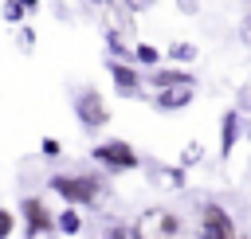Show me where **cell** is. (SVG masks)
<instances>
[{"instance_id": "obj_1", "label": "cell", "mask_w": 251, "mask_h": 239, "mask_svg": "<svg viewBox=\"0 0 251 239\" xmlns=\"http://www.w3.org/2000/svg\"><path fill=\"white\" fill-rule=\"evenodd\" d=\"M102 184H106V176H98V172H55L47 180V188L71 208H90L102 196Z\"/></svg>"}, {"instance_id": "obj_2", "label": "cell", "mask_w": 251, "mask_h": 239, "mask_svg": "<svg viewBox=\"0 0 251 239\" xmlns=\"http://www.w3.org/2000/svg\"><path fill=\"white\" fill-rule=\"evenodd\" d=\"M129 239H180V215L169 208H145L133 219Z\"/></svg>"}, {"instance_id": "obj_3", "label": "cell", "mask_w": 251, "mask_h": 239, "mask_svg": "<svg viewBox=\"0 0 251 239\" xmlns=\"http://www.w3.org/2000/svg\"><path fill=\"white\" fill-rule=\"evenodd\" d=\"M90 157H94L106 172H133V168L141 165L137 149H133L129 141H122V137H106V141H98V145L90 149Z\"/></svg>"}, {"instance_id": "obj_4", "label": "cell", "mask_w": 251, "mask_h": 239, "mask_svg": "<svg viewBox=\"0 0 251 239\" xmlns=\"http://www.w3.org/2000/svg\"><path fill=\"white\" fill-rule=\"evenodd\" d=\"M75 118H78V125H82L86 133H98L102 125H110V106H106V98H102L98 86H82V90H78V98H75Z\"/></svg>"}, {"instance_id": "obj_5", "label": "cell", "mask_w": 251, "mask_h": 239, "mask_svg": "<svg viewBox=\"0 0 251 239\" xmlns=\"http://www.w3.org/2000/svg\"><path fill=\"white\" fill-rule=\"evenodd\" d=\"M20 219H24V239H43V235L55 231V212L39 196H24L20 200Z\"/></svg>"}, {"instance_id": "obj_6", "label": "cell", "mask_w": 251, "mask_h": 239, "mask_svg": "<svg viewBox=\"0 0 251 239\" xmlns=\"http://www.w3.org/2000/svg\"><path fill=\"white\" fill-rule=\"evenodd\" d=\"M200 239H239L235 235V219L224 204L204 200L200 204Z\"/></svg>"}, {"instance_id": "obj_7", "label": "cell", "mask_w": 251, "mask_h": 239, "mask_svg": "<svg viewBox=\"0 0 251 239\" xmlns=\"http://www.w3.org/2000/svg\"><path fill=\"white\" fill-rule=\"evenodd\" d=\"M106 71H110V82H114V90L122 98H137L141 94V71H137V63H129V59H106Z\"/></svg>"}, {"instance_id": "obj_8", "label": "cell", "mask_w": 251, "mask_h": 239, "mask_svg": "<svg viewBox=\"0 0 251 239\" xmlns=\"http://www.w3.org/2000/svg\"><path fill=\"white\" fill-rule=\"evenodd\" d=\"M192 98H196V86H192V82H180V86L157 90V94H153V106H157L161 114H173V110H184Z\"/></svg>"}, {"instance_id": "obj_9", "label": "cell", "mask_w": 251, "mask_h": 239, "mask_svg": "<svg viewBox=\"0 0 251 239\" xmlns=\"http://www.w3.org/2000/svg\"><path fill=\"white\" fill-rule=\"evenodd\" d=\"M180 82H192V86H196V74L184 71V67H176V63H173V67H153V71H149V86H153V90L180 86Z\"/></svg>"}, {"instance_id": "obj_10", "label": "cell", "mask_w": 251, "mask_h": 239, "mask_svg": "<svg viewBox=\"0 0 251 239\" xmlns=\"http://www.w3.org/2000/svg\"><path fill=\"white\" fill-rule=\"evenodd\" d=\"M239 114L235 110H227L224 118H220V161H231V153H235V141H239Z\"/></svg>"}, {"instance_id": "obj_11", "label": "cell", "mask_w": 251, "mask_h": 239, "mask_svg": "<svg viewBox=\"0 0 251 239\" xmlns=\"http://www.w3.org/2000/svg\"><path fill=\"white\" fill-rule=\"evenodd\" d=\"M196 55H200V47H196V43H188V39H173V43H169V51H165V59H169V63H176V67L196 63Z\"/></svg>"}, {"instance_id": "obj_12", "label": "cell", "mask_w": 251, "mask_h": 239, "mask_svg": "<svg viewBox=\"0 0 251 239\" xmlns=\"http://www.w3.org/2000/svg\"><path fill=\"white\" fill-rule=\"evenodd\" d=\"M55 231H59V235H78V231H82V215H78V208L67 204V208L55 215Z\"/></svg>"}, {"instance_id": "obj_13", "label": "cell", "mask_w": 251, "mask_h": 239, "mask_svg": "<svg viewBox=\"0 0 251 239\" xmlns=\"http://www.w3.org/2000/svg\"><path fill=\"white\" fill-rule=\"evenodd\" d=\"M161 59H165V55H161L153 43H133V63H137V67H149V71H153V67H161Z\"/></svg>"}, {"instance_id": "obj_14", "label": "cell", "mask_w": 251, "mask_h": 239, "mask_svg": "<svg viewBox=\"0 0 251 239\" xmlns=\"http://www.w3.org/2000/svg\"><path fill=\"white\" fill-rule=\"evenodd\" d=\"M0 16H4V24H12V27H20V24L27 20V8H24L20 0H4V4H0Z\"/></svg>"}, {"instance_id": "obj_15", "label": "cell", "mask_w": 251, "mask_h": 239, "mask_svg": "<svg viewBox=\"0 0 251 239\" xmlns=\"http://www.w3.org/2000/svg\"><path fill=\"white\" fill-rule=\"evenodd\" d=\"M200 157H204V145H200V141H188V145H184V153H180V165H184V168H192Z\"/></svg>"}, {"instance_id": "obj_16", "label": "cell", "mask_w": 251, "mask_h": 239, "mask_svg": "<svg viewBox=\"0 0 251 239\" xmlns=\"http://www.w3.org/2000/svg\"><path fill=\"white\" fill-rule=\"evenodd\" d=\"M16 215H20V212L0 208V239H12V231H16Z\"/></svg>"}, {"instance_id": "obj_17", "label": "cell", "mask_w": 251, "mask_h": 239, "mask_svg": "<svg viewBox=\"0 0 251 239\" xmlns=\"http://www.w3.org/2000/svg\"><path fill=\"white\" fill-rule=\"evenodd\" d=\"M161 184H169V188H184V165L165 168V180H161Z\"/></svg>"}, {"instance_id": "obj_18", "label": "cell", "mask_w": 251, "mask_h": 239, "mask_svg": "<svg viewBox=\"0 0 251 239\" xmlns=\"http://www.w3.org/2000/svg\"><path fill=\"white\" fill-rule=\"evenodd\" d=\"M39 153H43V157H59V153H63V141H59V137H43V141H39Z\"/></svg>"}, {"instance_id": "obj_19", "label": "cell", "mask_w": 251, "mask_h": 239, "mask_svg": "<svg viewBox=\"0 0 251 239\" xmlns=\"http://www.w3.org/2000/svg\"><path fill=\"white\" fill-rule=\"evenodd\" d=\"M153 4H157V0H126V12H129V16H141V12H149Z\"/></svg>"}, {"instance_id": "obj_20", "label": "cell", "mask_w": 251, "mask_h": 239, "mask_svg": "<svg viewBox=\"0 0 251 239\" xmlns=\"http://www.w3.org/2000/svg\"><path fill=\"white\" fill-rule=\"evenodd\" d=\"M98 239H129V227H122V223H110Z\"/></svg>"}, {"instance_id": "obj_21", "label": "cell", "mask_w": 251, "mask_h": 239, "mask_svg": "<svg viewBox=\"0 0 251 239\" xmlns=\"http://www.w3.org/2000/svg\"><path fill=\"white\" fill-rule=\"evenodd\" d=\"M239 39L251 47V12H247V16H243V24H239Z\"/></svg>"}, {"instance_id": "obj_22", "label": "cell", "mask_w": 251, "mask_h": 239, "mask_svg": "<svg viewBox=\"0 0 251 239\" xmlns=\"http://www.w3.org/2000/svg\"><path fill=\"white\" fill-rule=\"evenodd\" d=\"M176 8H180V12H184V16H192V12H196V8H200V0H176Z\"/></svg>"}, {"instance_id": "obj_23", "label": "cell", "mask_w": 251, "mask_h": 239, "mask_svg": "<svg viewBox=\"0 0 251 239\" xmlns=\"http://www.w3.org/2000/svg\"><path fill=\"white\" fill-rule=\"evenodd\" d=\"M20 4H24L27 12H35V8H39V0H20Z\"/></svg>"}, {"instance_id": "obj_24", "label": "cell", "mask_w": 251, "mask_h": 239, "mask_svg": "<svg viewBox=\"0 0 251 239\" xmlns=\"http://www.w3.org/2000/svg\"><path fill=\"white\" fill-rule=\"evenodd\" d=\"M90 4H110V0H90Z\"/></svg>"}, {"instance_id": "obj_25", "label": "cell", "mask_w": 251, "mask_h": 239, "mask_svg": "<svg viewBox=\"0 0 251 239\" xmlns=\"http://www.w3.org/2000/svg\"><path fill=\"white\" fill-rule=\"evenodd\" d=\"M239 239H247V235H239Z\"/></svg>"}, {"instance_id": "obj_26", "label": "cell", "mask_w": 251, "mask_h": 239, "mask_svg": "<svg viewBox=\"0 0 251 239\" xmlns=\"http://www.w3.org/2000/svg\"><path fill=\"white\" fill-rule=\"evenodd\" d=\"M47 239H51V235H47Z\"/></svg>"}]
</instances>
